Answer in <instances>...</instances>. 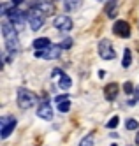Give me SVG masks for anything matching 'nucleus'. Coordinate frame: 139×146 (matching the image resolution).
Here are the masks:
<instances>
[{
	"label": "nucleus",
	"instance_id": "obj_6",
	"mask_svg": "<svg viewBox=\"0 0 139 146\" xmlns=\"http://www.w3.org/2000/svg\"><path fill=\"white\" fill-rule=\"evenodd\" d=\"M60 46H51L48 49H42V51H35V58H42V60H55L60 56Z\"/></svg>",
	"mask_w": 139,
	"mask_h": 146
},
{
	"label": "nucleus",
	"instance_id": "obj_13",
	"mask_svg": "<svg viewBox=\"0 0 139 146\" xmlns=\"http://www.w3.org/2000/svg\"><path fill=\"white\" fill-rule=\"evenodd\" d=\"M37 11H39L41 14H51L53 11H55V7H53L51 2H44V0H42V2L37 4Z\"/></svg>",
	"mask_w": 139,
	"mask_h": 146
},
{
	"label": "nucleus",
	"instance_id": "obj_27",
	"mask_svg": "<svg viewBox=\"0 0 139 146\" xmlns=\"http://www.w3.org/2000/svg\"><path fill=\"white\" fill-rule=\"evenodd\" d=\"M111 146H116V144H114V143H113V144H111Z\"/></svg>",
	"mask_w": 139,
	"mask_h": 146
},
{
	"label": "nucleus",
	"instance_id": "obj_2",
	"mask_svg": "<svg viewBox=\"0 0 139 146\" xmlns=\"http://www.w3.org/2000/svg\"><path fill=\"white\" fill-rule=\"evenodd\" d=\"M16 100H18V106L21 108V109H28V108H32L35 104V93L34 92H30V90H27V88H18V97H16Z\"/></svg>",
	"mask_w": 139,
	"mask_h": 146
},
{
	"label": "nucleus",
	"instance_id": "obj_5",
	"mask_svg": "<svg viewBox=\"0 0 139 146\" xmlns=\"http://www.w3.org/2000/svg\"><path fill=\"white\" fill-rule=\"evenodd\" d=\"M2 123V132H0V135H2V139H7L9 135H11V132L14 130V127H16V118H13V116H4L2 120H0Z\"/></svg>",
	"mask_w": 139,
	"mask_h": 146
},
{
	"label": "nucleus",
	"instance_id": "obj_18",
	"mask_svg": "<svg viewBox=\"0 0 139 146\" xmlns=\"http://www.w3.org/2000/svg\"><path fill=\"white\" fill-rule=\"evenodd\" d=\"M92 144H93V135L92 134H88L86 137H83L81 143H79V146H92Z\"/></svg>",
	"mask_w": 139,
	"mask_h": 146
},
{
	"label": "nucleus",
	"instance_id": "obj_10",
	"mask_svg": "<svg viewBox=\"0 0 139 146\" xmlns=\"http://www.w3.org/2000/svg\"><path fill=\"white\" fill-rule=\"evenodd\" d=\"M7 14H9V19H11L14 25H23L25 19H28V13L18 11V9H13V11H9Z\"/></svg>",
	"mask_w": 139,
	"mask_h": 146
},
{
	"label": "nucleus",
	"instance_id": "obj_20",
	"mask_svg": "<svg viewBox=\"0 0 139 146\" xmlns=\"http://www.w3.org/2000/svg\"><path fill=\"white\" fill-rule=\"evenodd\" d=\"M58 46H60V49H69V48L72 46V39H70V37H67L65 40H62Z\"/></svg>",
	"mask_w": 139,
	"mask_h": 146
},
{
	"label": "nucleus",
	"instance_id": "obj_24",
	"mask_svg": "<svg viewBox=\"0 0 139 146\" xmlns=\"http://www.w3.org/2000/svg\"><path fill=\"white\" fill-rule=\"evenodd\" d=\"M11 2H13L14 5H18V4H21V2H23V0H11Z\"/></svg>",
	"mask_w": 139,
	"mask_h": 146
},
{
	"label": "nucleus",
	"instance_id": "obj_12",
	"mask_svg": "<svg viewBox=\"0 0 139 146\" xmlns=\"http://www.w3.org/2000/svg\"><path fill=\"white\" fill-rule=\"evenodd\" d=\"M34 48H35L37 51H42V49L51 48V42H49V39H48V37H39V39L34 40Z\"/></svg>",
	"mask_w": 139,
	"mask_h": 146
},
{
	"label": "nucleus",
	"instance_id": "obj_4",
	"mask_svg": "<svg viewBox=\"0 0 139 146\" xmlns=\"http://www.w3.org/2000/svg\"><path fill=\"white\" fill-rule=\"evenodd\" d=\"M28 23H30V28L34 30V32H37V30L44 25V16H42L37 9H32L28 13Z\"/></svg>",
	"mask_w": 139,
	"mask_h": 146
},
{
	"label": "nucleus",
	"instance_id": "obj_14",
	"mask_svg": "<svg viewBox=\"0 0 139 146\" xmlns=\"http://www.w3.org/2000/svg\"><path fill=\"white\" fill-rule=\"evenodd\" d=\"M70 85H72L70 78H69V76H65V74H62V76H60V79H58V86H60L62 90H69V88H70Z\"/></svg>",
	"mask_w": 139,
	"mask_h": 146
},
{
	"label": "nucleus",
	"instance_id": "obj_23",
	"mask_svg": "<svg viewBox=\"0 0 139 146\" xmlns=\"http://www.w3.org/2000/svg\"><path fill=\"white\" fill-rule=\"evenodd\" d=\"M55 100H57V104H60V102H65V100H69V97H67V95H58Z\"/></svg>",
	"mask_w": 139,
	"mask_h": 146
},
{
	"label": "nucleus",
	"instance_id": "obj_7",
	"mask_svg": "<svg viewBox=\"0 0 139 146\" xmlns=\"http://www.w3.org/2000/svg\"><path fill=\"white\" fill-rule=\"evenodd\" d=\"M53 27H55L57 30H60V32H67V30L72 28V19L65 14L62 16H57L55 19H53Z\"/></svg>",
	"mask_w": 139,
	"mask_h": 146
},
{
	"label": "nucleus",
	"instance_id": "obj_22",
	"mask_svg": "<svg viewBox=\"0 0 139 146\" xmlns=\"http://www.w3.org/2000/svg\"><path fill=\"white\" fill-rule=\"evenodd\" d=\"M123 90H125V93H127V95H130V93H132V90H134L132 83H129V81H127L125 85H123Z\"/></svg>",
	"mask_w": 139,
	"mask_h": 146
},
{
	"label": "nucleus",
	"instance_id": "obj_9",
	"mask_svg": "<svg viewBox=\"0 0 139 146\" xmlns=\"http://www.w3.org/2000/svg\"><path fill=\"white\" fill-rule=\"evenodd\" d=\"M37 116L42 118V120H48V121L53 118V109H51V106H49V102H48V100H42V102L39 104Z\"/></svg>",
	"mask_w": 139,
	"mask_h": 146
},
{
	"label": "nucleus",
	"instance_id": "obj_3",
	"mask_svg": "<svg viewBox=\"0 0 139 146\" xmlns=\"http://www.w3.org/2000/svg\"><path fill=\"white\" fill-rule=\"evenodd\" d=\"M97 51H99V56L102 60H113L116 56L114 48H113V42H111L109 39H100V42L97 46Z\"/></svg>",
	"mask_w": 139,
	"mask_h": 146
},
{
	"label": "nucleus",
	"instance_id": "obj_26",
	"mask_svg": "<svg viewBox=\"0 0 139 146\" xmlns=\"http://www.w3.org/2000/svg\"><path fill=\"white\" fill-rule=\"evenodd\" d=\"M136 93H137V100H139V88H137V90H136Z\"/></svg>",
	"mask_w": 139,
	"mask_h": 146
},
{
	"label": "nucleus",
	"instance_id": "obj_25",
	"mask_svg": "<svg viewBox=\"0 0 139 146\" xmlns=\"http://www.w3.org/2000/svg\"><path fill=\"white\" fill-rule=\"evenodd\" d=\"M136 144L139 146V132H137V135H136Z\"/></svg>",
	"mask_w": 139,
	"mask_h": 146
},
{
	"label": "nucleus",
	"instance_id": "obj_21",
	"mask_svg": "<svg viewBox=\"0 0 139 146\" xmlns=\"http://www.w3.org/2000/svg\"><path fill=\"white\" fill-rule=\"evenodd\" d=\"M106 125H108V129H116V125H118V116H113Z\"/></svg>",
	"mask_w": 139,
	"mask_h": 146
},
{
	"label": "nucleus",
	"instance_id": "obj_15",
	"mask_svg": "<svg viewBox=\"0 0 139 146\" xmlns=\"http://www.w3.org/2000/svg\"><path fill=\"white\" fill-rule=\"evenodd\" d=\"M63 5H65L67 11H76L81 5V0H63Z\"/></svg>",
	"mask_w": 139,
	"mask_h": 146
},
{
	"label": "nucleus",
	"instance_id": "obj_11",
	"mask_svg": "<svg viewBox=\"0 0 139 146\" xmlns=\"http://www.w3.org/2000/svg\"><path fill=\"white\" fill-rule=\"evenodd\" d=\"M104 95L108 100H114L116 95H118V85H116V83H109V85L104 88Z\"/></svg>",
	"mask_w": 139,
	"mask_h": 146
},
{
	"label": "nucleus",
	"instance_id": "obj_17",
	"mask_svg": "<svg viewBox=\"0 0 139 146\" xmlns=\"http://www.w3.org/2000/svg\"><path fill=\"white\" fill-rule=\"evenodd\" d=\"M57 108H58V111H60V113H67V111H69V108H70V100H65V102L57 104Z\"/></svg>",
	"mask_w": 139,
	"mask_h": 146
},
{
	"label": "nucleus",
	"instance_id": "obj_1",
	"mask_svg": "<svg viewBox=\"0 0 139 146\" xmlns=\"http://www.w3.org/2000/svg\"><path fill=\"white\" fill-rule=\"evenodd\" d=\"M2 35H4V44H5L7 53L11 56H14L19 51V40H18V34L11 21H2Z\"/></svg>",
	"mask_w": 139,
	"mask_h": 146
},
{
	"label": "nucleus",
	"instance_id": "obj_19",
	"mask_svg": "<svg viewBox=\"0 0 139 146\" xmlns=\"http://www.w3.org/2000/svg\"><path fill=\"white\" fill-rule=\"evenodd\" d=\"M125 127H127V130H136V129L139 127V123H137V121H136L134 118H130V120H127Z\"/></svg>",
	"mask_w": 139,
	"mask_h": 146
},
{
	"label": "nucleus",
	"instance_id": "obj_8",
	"mask_svg": "<svg viewBox=\"0 0 139 146\" xmlns=\"http://www.w3.org/2000/svg\"><path fill=\"white\" fill-rule=\"evenodd\" d=\"M113 34L114 35H118V37H129L130 35V25L127 23V21H116L113 25Z\"/></svg>",
	"mask_w": 139,
	"mask_h": 146
},
{
	"label": "nucleus",
	"instance_id": "obj_16",
	"mask_svg": "<svg viewBox=\"0 0 139 146\" xmlns=\"http://www.w3.org/2000/svg\"><path fill=\"white\" fill-rule=\"evenodd\" d=\"M132 64V53H130V49H125L123 51V60H122V67H130Z\"/></svg>",
	"mask_w": 139,
	"mask_h": 146
}]
</instances>
